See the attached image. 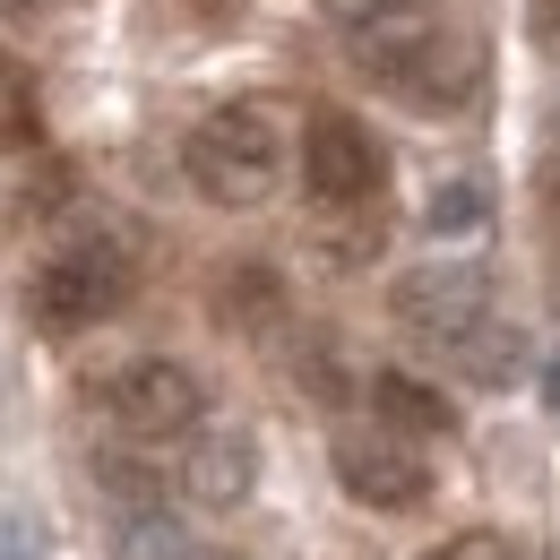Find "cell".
Here are the masks:
<instances>
[{"label": "cell", "instance_id": "cell-1", "mask_svg": "<svg viewBox=\"0 0 560 560\" xmlns=\"http://www.w3.org/2000/svg\"><path fill=\"white\" fill-rule=\"evenodd\" d=\"M353 70L371 86H388L397 104H415V113H457L475 95V78H483V52L448 9L388 0V9L353 18Z\"/></svg>", "mask_w": 560, "mask_h": 560}, {"label": "cell", "instance_id": "cell-2", "mask_svg": "<svg viewBox=\"0 0 560 560\" xmlns=\"http://www.w3.org/2000/svg\"><path fill=\"white\" fill-rule=\"evenodd\" d=\"M182 173H190V190L215 199V208H259V199H277L284 182V130L268 104H215L208 121L182 139Z\"/></svg>", "mask_w": 560, "mask_h": 560}, {"label": "cell", "instance_id": "cell-3", "mask_svg": "<svg viewBox=\"0 0 560 560\" xmlns=\"http://www.w3.org/2000/svg\"><path fill=\"white\" fill-rule=\"evenodd\" d=\"M130 250L113 242V233H95V242H70V250H52L35 284H26V311H35V328L44 337H78V328H95V319H113L121 302H130Z\"/></svg>", "mask_w": 560, "mask_h": 560}, {"label": "cell", "instance_id": "cell-4", "mask_svg": "<svg viewBox=\"0 0 560 560\" xmlns=\"http://www.w3.org/2000/svg\"><path fill=\"white\" fill-rule=\"evenodd\" d=\"M104 415L121 422L130 440H182V431H199L208 397H199V371H190V362H173V353H139V362L113 371Z\"/></svg>", "mask_w": 560, "mask_h": 560}, {"label": "cell", "instance_id": "cell-5", "mask_svg": "<svg viewBox=\"0 0 560 560\" xmlns=\"http://www.w3.org/2000/svg\"><path fill=\"white\" fill-rule=\"evenodd\" d=\"M302 182H311L319 208H371L380 182H388V155H380V139L353 113H311V130H302Z\"/></svg>", "mask_w": 560, "mask_h": 560}, {"label": "cell", "instance_id": "cell-6", "mask_svg": "<svg viewBox=\"0 0 560 560\" xmlns=\"http://www.w3.org/2000/svg\"><path fill=\"white\" fill-rule=\"evenodd\" d=\"M388 311H397V328L448 346V337H466L491 311V277L475 259H431V268H406V277L388 284Z\"/></svg>", "mask_w": 560, "mask_h": 560}, {"label": "cell", "instance_id": "cell-7", "mask_svg": "<svg viewBox=\"0 0 560 560\" xmlns=\"http://www.w3.org/2000/svg\"><path fill=\"white\" fill-rule=\"evenodd\" d=\"M337 483H346L362 509H422L431 466H422L397 431H346V440H337Z\"/></svg>", "mask_w": 560, "mask_h": 560}, {"label": "cell", "instance_id": "cell-8", "mask_svg": "<svg viewBox=\"0 0 560 560\" xmlns=\"http://www.w3.org/2000/svg\"><path fill=\"white\" fill-rule=\"evenodd\" d=\"M182 491L199 509H242L259 491V440L250 431H199L190 457H182Z\"/></svg>", "mask_w": 560, "mask_h": 560}, {"label": "cell", "instance_id": "cell-9", "mask_svg": "<svg viewBox=\"0 0 560 560\" xmlns=\"http://www.w3.org/2000/svg\"><path fill=\"white\" fill-rule=\"evenodd\" d=\"M371 406H380L388 431H406V440H448V431H457V406H448L431 380H415V371H380V380H371Z\"/></svg>", "mask_w": 560, "mask_h": 560}, {"label": "cell", "instance_id": "cell-10", "mask_svg": "<svg viewBox=\"0 0 560 560\" xmlns=\"http://www.w3.org/2000/svg\"><path fill=\"white\" fill-rule=\"evenodd\" d=\"M448 362H457L475 388H509V380L526 371V337H517L509 319H491V311H483L466 337H448Z\"/></svg>", "mask_w": 560, "mask_h": 560}, {"label": "cell", "instance_id": "cell-11", "mask_svg": "<svg viewBox=\"0 0 560 560\" xmlns=\"http://www.w3.org/2000/svg\"><path fill=\"white\" fill-rule=\"evenodd\" d=\"M199 544L164 517V509H121V526H113V560H190Z\"/></svg>", "mask_w": 560, "mask_h": 560}, {"label": "cell", "instance_id": "cell-12", "mask_svg": "<svg viewBox=\"0 0 560 560\" xmlns=\"http://www.w3.org/2000/svg\"><path fill=\"white\" fill-rule=\"evenodd\" d=\"M491 215V190L475 173H457V182H440L431 199H422V233H440V242H457V233H483Z\"/></svg>", "mask_w": 560, "mask_h": 560}, {"label": "cell", "instance_id": "cell-13", "mask_svg": "<svg viewBox=\"0 0 560 560\" xmlns=\"http://www.w3.org/2000/svg\"><path fill=\"white\" fill-rule=\"evenodd\" d=\"M277 302H284V284L268 277V268H233V277L215 284V319H224V328H268Z\"/></svg>", "mask_w": 560, "mask_h": 560}, {"label": "cell", "instance_id": "cell-14", "mask_svg": "<svg viewBox=\"0 0 560 560\" xmlns=\"http://www.w3.org/2000/svg\"><path fill=\"white\" fill-rule=\"evenodd\" d=\"M95 483L113 491L121 509H155V500H164V491H155V475H147L139 457H95Z\"/></svg>", "mask_w": 560, "mask_h": 560}, {"label": "cell", "instance_id": "cell-15", "mask_svg": "<svg viewBox=\"0 0 560 560\" xmlns=\"http://www.w3.org/2000/svg\"><path fill=\"white\" fill-rule=\"evenodd\" d=\"M431 560H526L509 535H491V526H475V535H457V544H440Z\"/></svg>", "mask_w": 560, "mask_h": 560}, {"label": "cell", "instance_id": "cell-16", "mask_svg": "<svg viewBox=\"0 0 560 560\" xmlns=\"http://www.w3.org/2000/svg\"><path fill=\"white\" fill-rule=\"evenodd\" d=\"M0 560H44V552H35V526L9 517V509H0Z\"/></svg>", "mask_w": 560, "mask_h": 560}, {"label": "cell", "instance_id": "cell-17", "mask_svg": "<svg viewBox=\"0 0 560 560\" xmlns=\"http://www.w3.org/2000/svg\"><path fill=\"white\" fill-rule=\"evenodd\" d=\"M535 35H544V44L560 52V0H535Z\"/></svg>", "mask_w": 560, "mask_h": 560}, {"label": "cell", "instance_id": "cell-18", "mask_svg": "<svg viewBox=\"0 0 560 560\" xmlns=\"http://www.w3.org/2000/svg\"><path fill=\"white\" fill-rule=\"evenodd\" d=\"M337 18H371V9H388V0H328Z\"/></svg>", "mask_w": 560, "mask_h": 560}, {"label": "cell", "instance_id": "cell-19", "mask_svg": "<svg viewBox=\"0 0 560 560\" xmlns=\"http://www.w3.org/2000/svg\"><path fill=\"white\" fill-rule=\"evenodd\" d=\"M544 208L560 215V164H544Z\"/></svg>", "mask_w": 560, "mask_h": 560}, {"label": "cell", "instance_id": "cell-20", "mask_svg": "<svg viewBox=\"0 0 560 560\" xmlns=\"http://www.w3.org/2000/svg\"><path fill=\"white\" fill-rule=\"evenodd\" d=\"M552 406H560V362H552Z\"/></svg>", "mask_w": 560, "mask_h": 560}, {"label": "cell", "instance_id": "cell-21", "mask_svg": "<svg viewBox=\"0 0 560 560\" xmlns=\"http://www.w3.org/2000/svg\"><path fill=\"white\" fill-rule=\"evenodd\" d=\"M552 164H560V121H552Z\"/></svg>", "mask_w": 560, "mask_h": 560}, {"label": "cell", "instance_id": "cell-22", "mask_svg": "<svg viewBox=\"0 0 560 560\" xmlns=\"http://www.w3.org/2000/svg\"><path fill=\"white\" fill-rule=\"evenodd\" d=\"M0 9H26V0H0Z\"/></svg>", "mask_w": 560, "mask_h": 560}]
</instances>
